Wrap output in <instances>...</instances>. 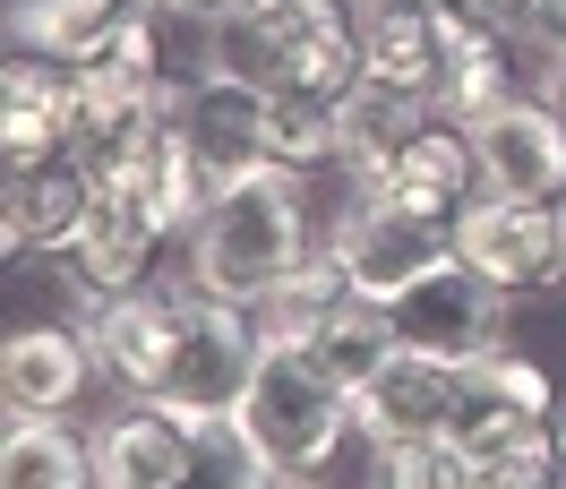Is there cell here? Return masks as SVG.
<instances>
[{
    "label": "cell",
    "mask_w": 566,
    "mask_h": 489,
    "mask_svg": "<svg viewBox=\"0 0 566 489\" xmlns=\"http://www.w3.org/2000/svg\"><path fill=\"white\" fill-rule=\"evenodd\" d=\"M61 146H77V70L35 61V52H9V77H0V155L35 164V155H61Z\"/></svg>",
    "instance_id": "obj_17"
},
{
    "label": "cell",
    "mask_w": 566,
    "mask_h": 489,
    "mask_svg": "<svg viewBox=\"0 0 566 489\" xmlns=\"http://www.w3.org/2000/svg\"><path fill=\"white\" fill-rule=\"evenodd\" d=\"M180 232L164 223L155 207H138L129 189H104V207H95V232L77 241V258H61L70 267V292L86 301V318L112 310V301H129V292H146V283L172 267Z\"/></svg>",
    "instance_id": "obj_9"
},
{
    "label": "cell",
    "mask_w": 566,
    "mask_h": 489,
    "mask_svg": "<svg viewBox=\"0 0 566 489\" xmlns=\"http://www.w3.org/2000/svg\"><path fill=\"white\" fill-rule=\"evenodd\" d=\"M198 481V438L164 404L120 395V413L95 420V489H189Z\"/></svg>",
    "instance_id": "obj_13"
},
{
    "label": "cell",
    "mask_w": 566,
    "mask_h": 489,
    "mask_svg": "<svg viewBox=\"0 0 566 489\" xmlns=\"http://www.w3.org/2000/svg\"><path fill=\"white\" fill-rule=\"evenodd\" d=\"M360 198H378V207H403V215H429V223H455L472 198H481V164H472V129L463 121H429L421 138L395 155L387 173L369 180Z\"/></svg>",
    "instance_id": "obj_14"
},
{
    "label": "cell",
    "mask_w": 566,
    "mask_h": 489,
    "mask_svg": "<svg viewBox=\"0 0 566 489\" xmlns=\"http://www.w3.org/2000/svg\"><path fill=\"white\" fill-rule=\"evenodd\" d=\"M189 489H214V481H189Z\"/></svg>",
    "instance_id": "obj_30"
},
{
    "label": "cell",
    "mask_w": 566,
    "mask_h": 489,
    "mask_svg": "<svg viewBox=\"0 0 566 489\" xmlns=\"http://www.w3.org/2000/svg\"><path fill=\"white\" fill-rule=\"evenodd\" d=\"M172 129L198 146L207 180L223 189V180H241V173L266 164V86H249V77L198 61V70L172 86Z\"/></svg>",
    "instance_id": "obj_10"
},
{
    "label": "cell",
    "mask_w": 566,
    "mask_h": 489,
    "mask_svg": "<svg viewBox=\"0 0 566 489\" xmlns=\"http://www.w3.org/2000/svg\"><path fill=\"white\" fill-rule=\"evenodd\" d=\"M549 489H566V472H558V481H549Z\"/></svg>",
    "instance_id": "obj_31"
},
{
    "label": "cell",
    "mask_w": 566,
    "mask_h": 489,
    "mask_svg": "<svg viewBox=\"0 0 566 489\" xmlns=\"http://www.w3.org/2000/svg\"><path fill=\"white\" fill-rule=\"evenodd\" d=\"M95 207H104V173L77 146L9 164V180H0V241H9V258H77V241L95 232Z\"/></svg>",
    "instance_id": "obj_6"
},
{
    "label": "cell",
    "mask_w": 566,
    "mask_h": 489,
    "mask_svg": "<svg viewBox=\"0 0 566 489\" xmlns=\"http://www.w3.org/2000/svg\"><path fill=\"white\" fill-rule=\"evenodd\" d=\"M310 173H283V164H258V173L223 180L198 215V232L180 241V267L198 292L232 301V310H258L301 258H310Z\"/></svg>",
    "instance_id": "obj_2"
},
{
    "label": "cell",
    "mask_w": 566,
    "mask_h": 489,
    "mask_svg": "<svg viewBox=\"0 0 566 489\" xmlns=\"http://www.w3.org/2000/svg\"><path fill=\"white\" fill-rule=\"evenodd\" d=\"M558 472H566V413H558Z\"/></svg>",
    "instance_id": "obj_29"
},
{
    "label": "cell",
    "mask_w": 566,
    "mask_h": 489,
    "mask_svg": "<svg viewBox=\"0 0 566 489\" xmlns=\"http://www.w3.org/2000/svg\"><path fill=\"white\" fill-rule=\"evenodd\" d=\"M515 52H524V35H497V27L455 18V61H447V95H438V112L472 129V121H490L497 104H515V95H524Z\"/></svg>",
    "instance_id": "obj_20"
},
{
    "label": "cell",
    "mask_w": 566,
    "mask_h": 489,
    "mask_svg": "<svg viewBox=\"0 0 566 489\" xmlns=\"http://www.w3.org/2000/svg\"><path fill=\"white\" fill-rule=\"evenodd\" d=\"M532 95H541V104L566 121V61H541V86H532Z\"/></svg>",
    "instance_id": "obj_27"
},
{
    "label": "cell",
    "mask_w": 566,
    "mask_h": 489,
    "mask_svg": "<svg viewBox=\"0 0 566 489\" xmlns=\"http://www.w3.org/2000/svg\"><path fill=\"white\" fill-rule=\"evenodd\" d=\"M395 318V344L403 352H429V361H481V352L506 344V292H497L490 275H472L463 258H447V267H429L412 292H395L387 301Z\"/></svg>",
    "instance_id": "obj_8"
},
{
    "label": "cell",
    "mask_w": 566,
    "mask_h": 489,
    "mask_svg": "<svg viewBox=\"0 0 566 489\" xmlns=\"http://www.w3.org/2000/svg\"><path fill=\"white\" fill-rule=\"evenodd\" d=\"M463 404V370L429 361V352H395L378 378L353 395V420L369 447H412V438H447Z\"/></svg>",
    "instance_id": "obj_12"
},
{
    "label": "cell",
    "mask_w": 566,
    "mask_h": 489,
    "mask_svg": "<svg viewBox=\"0 0 566 489\" xmlns=\"http://www.w3.org/2000/svg\"><path fill=\"white\" fill-rule=\"evenodd\" d=\"M429 121H438V104H421V95H403V86H378V77H360L353 95H344V146H335V164L353 173V189H369V180L387 173L403 146L421 138Z\"/></svg>",
    "instance_id": "obj_18"
},
{
    "label": "cell",
    "mask_w": 566,
    "mask_h": 489,
    "mask_svg": "<svg viewBox=\"0 0 566 489\" xmlns=\"http://www.w3.org/2000/svg\"><path fill=\"white\" fill-rule=\"evenodd\" d=\"M292 489H310V481H292Z\"/></svg>",
    "instance_id": "obj_32"
},
{
    "label": "cell",
    "mask_w": 566,
    "mask_h": 489,
    "mask_svg": "<svg viewBox=\"0 0 566 489\" xmlns=\"http://www.w3.org/2000/svg\"><path fill=\"white\" fill-rule=\"evenodd\" d=\"M472 164L490 198H566V121L541 95H515L472 121Z\"/></svg>",
    "instance_id": "obj_11"
},
{
    "label": "cell",
    "mask_w": 566,
    "mask_h": 489,
    "mask_svg": "<svg viewBox=\"0 0 566 489\" xmlns=\"http://www.w3.org/2000/svg\"><path fill=\"white\" fill-rule=\"evenodd\" d=\"M129 9L138 0H9V43L35 61H61V70H86L129 27Z\"/></svg>",
    "instance_id": "obj_19"
},
{
    "label": "cell",
    "mask_w": 566,
    "mask_h": 489,
    "mask_svg": "<svg viewBox=\"0 0 566 489\" xmlns=\"http://www.w3.org/2000/svg\"><path fill=\"white\" fill-rule=\"evenodd\" d=\"M455 258L490 275L506 301L566 283V198H472L455 215Z\"/></svg>",
    "instance_id": "obj_5"
},
{
    "label": "cell",
    "mask_w": 566,
    "mask_h": 489,
    "mask_svg": "<svg viewBox=\"0 0 566 489\" xmlns=\"http://www.w3.org/2000/svg\"><path fill=\"white\" fill-rule=\"evenodd\" d=\"M369 489H481V464L455 438H412V447H369Z\"/></svg>",
    "instance_id": "obj_24"
},
{
    "label": "cell",
    "mask_w": 566,
    "mask_h": 489,
    "mask_svg": "<svg viewBox=\"0 0 566 489\" xmlns=\"http://www.w3.org/2000/svg\"><path fill=\"white\" fill-rule=\"evenodd\" d=\"M455 61V9H360V77L438 104Z\"/></svg>",
    "instance_id": "obj_16"
},
{
    "label": "cell",
    "mask_w": 566,
    "mask_h": 489,
    "mask_svg": "<svg viewBox=\"0 0 566 489\" xmlns=\"http://www.w3.org/2000/svg\"><path fill=\"white\" fill-rule=\"evenodd\" d=\"M207 70H232L266 95L344 104L360 86V9L353 0H249L207 27Z\"/></svg>",
    "instance_id": "obj_3"
},
{
    "label": "cell",
    "mask_w": 566,
    "mask_h": 489,
    "mask_svg": "<svg viewBox=\"0 0 566 489\" xmlns=\"http://www.w3.org/2000/svg\"><path fill=\"white\" fill-rule=\"evenodd\" d=\"M95 370L104 361H95L86 326H18L0 352V404H9V420H70Z\"/></svg>",
    "instance_id": "obj_15"
},
{
    "label": "cell",
    "mask_w": 566,
    "mask_h": 489,
    "mask_svg": "<svg viewBox=\"0 0 566 489\" xmlns=\"http://www.w3.org/2000/svg\"><path fill=\"white\" fill-rule=\"evenodd\" d=\"M344 301H353V275H344V267H335V249H310V258H301V267H292V275L275 283V292H266V301H258V344H310V335H318L326 318L344 310Z\"/></svg>",
    "instance_id": "obj_21"
},
{
    "label": "cell",
    "mask_w": 566,
    "mask_h": 489,
    "mask_svg": "<svg viewBox=\"0 0 566 489\" xmlns=\"http://www.w3.org/2000/svg\"><path fill=\"white\" fill-rule=\"evenodd\" d=\"M86 335H95L104 378L138 404H164V413H232L249 370H258V318L198 292L180 258L146 292L95 310Z\"/></svg>",
    "instance_id": "obj_1"
},
{
    "label": "cell",
    "mask_w": 566,
    "mask_h": 489,
    "mask_svg": "<svg viewBox=\"0 0 566 489\" xmlns=\"http://www.w3.org/2000/svg\"><path fill=\"white\" fill-rule=\"evenodd\" d=\"M524 43L541 52V61H566V0H532V27Z\"/></svg>",
    "instance_id": "obj_25"
},
{
    "label": "cell",
    "mask_w": 566,
    "mask_h": 489,
    "mask_svg": "<svg viewBox=\"0 0 566 489\" xmlns=\"http://www.w3.org/2000/svg\"><path fill=\"white\" fill-rule=\"evenodd\" d=\"M0 489H95V429L70 420H9Z\"/></svg>",
    "instance_id": "obj_22"
},
{
    "label": "cell",
    "mask_w": 566,
    "mask_h": 489,
    "mask_svg": "<svg viewBox=\"0 0 566 489\" xmlns=\"http://www.w3.org/2000/svg\"><path fill=\"white\" fill-rule=\"evenodd\" d=\"M455 18L497 27V35H524V27H532V0H455Z\"/></svg>",
    "instance_id": "obj_26"
},
{
    "label": "cell",
    "mask_w": 566,
    "mask_h": 489,
    "mask_svg": "<svg viewBox=\"0 0 566 489\" xmlns=\"http://www.w3.org/2000/svg\"><path fill=\"white\" fill-rule=\"evenodd\" d=\"M232 420H241V438L275 464L283 481H318L326 464L344 455V438H360L353 395L292 344H258V370H249Z\"/></svg>",
    "instance_id": "obj_4"
},
{
    "label": "cell",
    "mask_w": 566,
    "mask_h": 489,
    "mask_svg": "<svg viewBox=\"0 0 566 489\" xmlns=\"http://www.w3.org/2000/svg\"><path fill=\"white\" fill-rule=\"evenodd\" d=\"M301 352H310V361H318V370L344 386V395H360V386L378 378V370H387L403 344H395V318L378 310V301H360V292H353V301L326 318V326H318V335H310Z\"/></svg>",
    "instance_id": "obj_23"
},
{
    "label": "cell",
    "mask_w": 566,
    "mask_h": 489,
    "mask_svg": "<svg viewBox=\"0 0 566 489\" xmlns=\"http://www.w3.org/2000/svg\"><path fill=\"white\" fill-rule=\"evenodd\" d=\"M326 249H335V267L353 275L360 301H378V310H387L395 292H412L429 267H447V258H455V223H429V215L378 207V198H360V189H353V207L335 215Z\"/></svg>",
    "instance_id": "obj_7"
},
{
    "label": "cell",
    "mask_w": 566,
    "mask_h": 489,
    "mask_svg": "<svg viewBox=\"0 0 566 489\" xmlns=\"http://www.w3.org/2000/svg\"><path fill=\"white\" fill-rule=\"evenodd\" d=\"M353 9H455V0H353Z\"/></svg>",
    "instance_id": "obj_28"
}]
</instances>
